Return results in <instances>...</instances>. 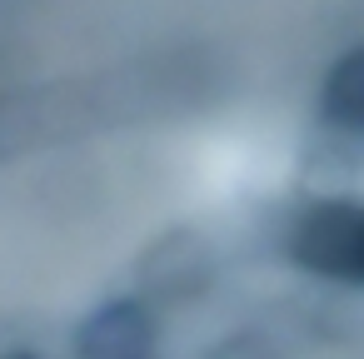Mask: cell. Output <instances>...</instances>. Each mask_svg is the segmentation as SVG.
<instances>
[{
	"instance_id": "cell-1",
	"label": "cell",
	"mask_w": 364,
	"mask_h": 359,
	"mask_svg": "<svg viewBox=\"0 0 364 359\" xmlns=\"http://www.w3.org/2000/svg\"><path fill=\"white\" fill-rule=\"evenodd\" d=\"M289 259L319 279L359 284L364 279V210L354 200H319L289 230Z\"/></svg>"
},
{
	"instance_id": "cell-2",
	"label": "cell",
	"mask_w": 364,
	"mask_h": 359,
	"mask_svg": "<svg viewBox=\"0 0 364 359\" xmlns=\"http://www.w3.org/2000/svg\"><path fill=\"white\" fill-rule=\"evenodd\" d=\"M160 324L140 299H110L75 329V359H155Z\"/></svg>"
},
{
	"instance_id": "cell-3",
	"label": "cell",
	"mask_w": 364,
	"mask_h": 359,
	"mask_svg": "<svg viewBox=\"0 0 364 359\" xmlns=\"http://www.w3.org/2000/svg\"><path fill=\"white\" fill-rule=\"evenodd\" d=\"M364 75V65H359V55H344L339 60V70L329 75V85H324V110L344 125V130H354L359 125V115H364V100H359V80Z\"/></svg>"
},
{
	"instance_id": "cell-4",
	"label": "cell",
	"mask_w": 364,
	"mask_h": 359,
	"mask_svg": "<svg viewBox=\"0 0 364 359\" xmlns=\"http://www.w3.org/2000/svg\"><path fill=\"white\" fill-rule=\"evenodd\" d=\"M210 359H274V349L264 344V339H225L220 349H210Z\"/></svg>"
},
{
	"instance_id": "cell-5",
	"label": "cell",
	"mask_w": 364,
	"mask_h": 359,
	"mask_svg": "<svg viewBox=\"0 0 364 359\" xmlns=\"http://www.w3.org/2000/svg\"><path fill=\"white\" fill-rule=\"evenodd\" d=\"M0 359H41V354H26V349H21V354H0Z\"/></svg>"
}]
</instances>
